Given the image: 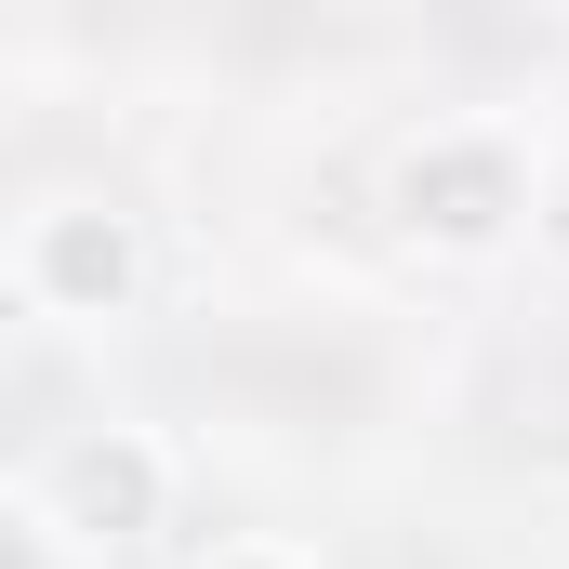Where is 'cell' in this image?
Here are the masks:
<instances>
[{
  "label": "cell",
  "mask_w": 569,
  "mask_h": 569,
  "mask_svg": "<svg viewBox=\"0 0 569 569\" xmlns=\"http://www.w3.org/2000/svg\"><path fill=\"white\" fill-rule=\"evenodd\" d=\"M530 186H543V159H530V120H517V107H450V120H425V133L385 159L398 239H425L450 266L503 252V239L530 226Z\"/></svg>",
  "instance_id": "cell-1"
},
{
  "label": "cell",
  "mask_w": 569,
  "mask_h": 569,
  "mask_svg": "<svg viewBox=\"0 0 569 569\" xmlns=\"http://www.w3.org/2000/svg\"><path fill=\"white\" fill-rule=\"evenodd\" d=\"M172 490H186V463H172V437L159 425H80L53 437L40 463H27V530L40 543H67V557H120L146 530H172Z\"/></svg>",
  "instance_id": "cell-2"
},
{
  "label": "cell",
  "mask_w": 569,
  "mask_h": 569,
  "mask_svg": "<svg viewBox=\"0 0 569 569\" xmlns=\"http://www.w3.org/2000/svg\"><path fill=\"white\" fill-rule=\"evenodd\" d=\"M0 279H13L27 318H53V331H120V318L146 305V212L93 199V186L27 199L13 239H0Z\"/></svg>",
  "instance_id": "cell-3"
},
{
  "label": "cell",
  "mask_w": 569,
  "mask_h": 569,
  "mask_svg": "<svg viewBox=\"0 0 569 569\" xmlns=\"http://www.w3.org/2000/svg\"><path fill=\"white\" fill-rule=\"evenodd\" d=\"M199 569H318L305 543H279V530H239V543H212Z\"/></svg>",
  "instance_id": "cell-4"
}]
</instances>
